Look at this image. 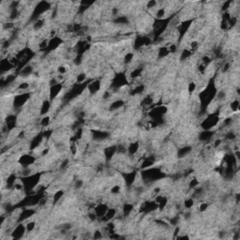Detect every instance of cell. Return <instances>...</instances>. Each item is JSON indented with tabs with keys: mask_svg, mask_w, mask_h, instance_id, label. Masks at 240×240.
Returning <instances> with one entry per match:
<instances>
[{
	"mask_svg": "<svg viewBox=\"0 0 240 240\" xmlns=\"http://www.w3.org/2000/svg\"><path fill=\"white\" fill-rule=\"evenodd\" d=\"M36 161V159L35 157L31 156V155H28V154H26V155H23L22 157H20L19 162L20 165L23 166V168H26V167H30L31 165H33Z\"/></svg>",
	"mask_w": 240,
	"mask_h": 240,
	"instance_id": "9c48e42d",
	"label": "cell"
},
{
	"mask_svg": "<svg viewBox=\"0 0 240 240\" xmlns=\"http://www.w3.org/2000/svg\"><path fill=\"white\" fill-rule=\"evenodd\" d=\"M127 84H128V80L126 78V75L124 74V73H118V74H116L113 78L112 87L115 89H117V88L124 87V85H126Z\"/></svg>",
	"mask_w": 240,
	"mask_h": 240,
	"instance_id": "8992f818",
	"label": "cell"
},
{
	"mask_svg": "<svg viewBox=\"0 0 240 240\" xmlns=\"http://www.w3.org/2000/svg\"><path fill=\"white\" fill-rule=\"evenodd\" d=\"M139 147H140V145L138 142H132V143H130V145H128L127 147V152L130 154V155H135L138 150H139Z\"/></svg>",
	"mask_w": 240,
	"mask_h": 240,
	"instance_id": "603a6c76",
	"label": "cell"
},
{
	"mask_svg": "<svg viewBox=\"0 0 240 240\" xmlns=\"http://www.w3.org/2000/svg\"><path fill=\"white\" fill-rule=\"evenodd\" d=\"M91 134H92V138L96 141H101V140H104L109 137V133L106 131H98V130H91L90 131Z\"/></svg>",
	"mask_w": 240,
	"mask_h": 240,
	"instance_id": "5bb4252c",
	"label": "cell"
},
{
	"mask_svg": "<svg viewBox=\"0 0 240 240\" xmlns=\"http://www.w3.org/2000/svg\"><path fill=\"white\" fill-rule=\"evenodd\" d=\"M220 144H221V140L220 139H217V140H215L213 145H214L215 148H216V147H218L219 145H220Z\"/></svg>",
	"mask_w": 240,
	"mask_h": 240,
	"instance_id": "680465c9",
	"label": "cell"
},
{
	"mask_svg": "<svg viewBox=\"0 0 240 240\" xmlns=\"http://www.w3.org/2000/svg\"><path fill=\"white\" fill-rule=\"evenodd\" d=\"M116 152H117V146L116 145H110L106 147V148L104 149V156H105L106 161H111Z\"/></svg>",
	"mask_w": 240,
	"mask_h": 240,
	"instance_id": "2e32d148",
	"label": "cell"
},
{
	"mask_svg": "<svg viewBox=\"0 0 240 240\" xmlns=\"http://www.w3.org/2000/svg\"><path fill=\"white\" fill-rule=\"evenodd\" d=\"M199 185V181L197 178H192V180H189V189H195L196 187H198Z\"/></svg>",
	"mask_w": 240,
	"mask_h": 240,
	"instance_id": "b9f144b4",
	"label": "cell"
},
{
	"mask_svg": "<svg viewBox=\"0 0 240 240\" xmlns=\"http://www.w3.org/2000/svg\"><path fill=\"white\" fill-rule=\"evenodd\" d=\"M29 98H30V93H28V92H23L22 94L17 95L14 98V101H13L14 107L15 108L23 107L24 104H26V102L28 101Z\"/></svg>",
	"mask_w": 240,
	"mask_h": 240,
	"instance_id": "52a82bcc",
	"label": "cell"
},
{
	"mask_svg": "<svg viewBox=\"0 0 240 240\" xmlns=\"http://www.w3.org/2000/svg\"><path fill=\"white\" fill-rule=\"evenodd\" d=\"M207 207H208V204H206V203H202V204L200 205V206H199V210L201 212H204V211L206 210Z\"/></svg>",
	"mask_w": 240,
	"mask_h": 240,
	"instance_id": "f5cc1de1",
	"label": "cell"
},
{
	"mask_svg": "<svg viewBox=\"0 0 240 240\" xmlns=\"http://www.w3.org/2000/svg\"><path fill=\"white\" fill-rule=\"evenodd\" d=\"M123 106H124V101H123L122 100H116L110 105L109 110L110 111H115V110L120 109Z\"/></svg>",
	"mask_w": 240,
	"mask_h": 240,
	"instance_id": "83f0119b",
	"label": "cell"
},
{
	"mask_svg": "<svg viewBox=\"0 0 240 240\" xmlns=\"http://www.w3.org/2000/svg\"><path fill=\"white\" fill-rule=\"evenodd\" d=\"M17 179V177H16V175L15 174H11L8 176L7 178V187L9 188H13L14 187V184L16 183V180Z\"/></svg>",
	"mask_w": 240,
	"mask_h": 240,
	"instance_id": "f546056e",
	"label": "cell"
},
{
	"mask_svg": "<svg viewBox=\"0 0 240 240\" xmlns=\"http://www.w3.org/2000/svg\"><path fill=\"white\" fill-rule=\"evenodd\" d=\"M231 110L233 111V112H237V111L239 110V101L237 100L236 101H233V102H231Z\"/></svg>",
	"mask_w": 240,
	"mask_h": 240,
	"instance_id": "60d3db41",
	"label": "cell"
},
{
	"mask_svg": "<svg viewBox=\"0 0 240 240\" xmlns=\"http://www.w3.org/2000/svg\"><path fill=\"white\" fill-rule=\"evenodd\" d=\"M85 80H87V74H85L84 72H81L79 73L76 77V82L77 84H83L85 82Z\"/></svg>",
	"mask_w": 240,
	"mask_h": 240,
	"instance_id": "8d00e7d4",
	"label": "cell"
},
{
	"mask_svg": "<svg viewBox=\"0 0 240 240\" xmlns=\"http://www.w3.org/2000/svg\"><path fill=\"white\" fill-rule=\"evenodd\" d=\"M133 57H134V54H133L132 53H128V54L125 55V57H124V63H125V64L131 63V61L133 60Z\"/></svg>",
	"mask_w": 240,
	"mask_h": 240,
	"instance_id": "7bdbcfd3",
	"label": "cell"
},
{
	"mask_svg": "<svg viewBox=\"0 0 240 240\" xmlns=\"http://www.w3.org/2000/svg\"><path fill=\"white\" fill-rule=\"evenodd\" d=\"M144 89H145V85H143V84L137 85L136 87H134V88L131 90V95H132V96L139 95V94H141V93H142V92L144 91Z\"/></svg>",
	"mask_w": 240,
	"mask_h": 240,
	"instance_id": "d6a6232c",
	"label": "cell"
},
{
	"mask_svg": "<svg viewBox=\"0 0 240 240\" xmlns=\"http://www.w3.org/2000/svg\"><path fill=\"white\" fill-rule=\"evenodd\" d=\"M195 89H196V84L194 82H190L188 84V91L189 93H192V92L195 91Z\"/></svg>",
	"mask_w": 240,
	"mask_h": 240,
	"instance_id": "7dc6e473",
	"label": "cell"
},
{
	"mask_svg": "<svg viewBox=\"0 0 240 240\" xmlns=\"http://www.w3.org/2000/svg\"><path fill=\"white\" fill-rule=\"evenodd\" d=\"M102 237V235H101V232L100 230H97L95 231L94 233V236H93V238L94 239H98V238H101Z\"/></svg>",
	"mask_w": 240,
	"mask_h": 240,
	"instance_id": "db71d44e",
	"label": "cell"
},
{
	"mask_svg": "<svg viewBox=\"0 0 240 240\" xmlns=\"http://www.w3.org/2000/svg\"><path fill=\"white\" fill-rule=\"evenodd\" d=\"M109 96H110V93H109L108 91H105V92H104L103 96H102V98H104V100H106V98H109Z\"/></svg>",
	"mask_w": 240,
	"mask_h": 240,
	"instance_id": "94428289",
	"label": "cell"
},
{
	"mask_svg": "<svg viewBox=\"0 0 240 240\" xmlns=\"http://www.w3.org/2000/svg\"><path fill=\"white\" fill-rule=\"evenodd\" d=\"M165 16V9L164 8H159L158 9V10L156 11V17L158 20H161L163 19Z\"/></svg>",
	"mask_w": 240,
	"mask_h": 240,
	"instance_id": "74e56055",
	"label": "cell"
},
{
	"mask_svg": "<svg viewBox=\"0 0 240 240\" xmlns=\"http://www.w3.org/2000/svg\"><path fill=\"white\" fill-rule=\"evenodd\" d=\"M143 71V69H135L134 70H132V72L131 73V78H137L141 75V73Z\"/></svg>",
	"mask_w": 240,
	"mask_h": 240,
	"instance_id": "bcb514c9",
	"label": "cell"
},
{
	"mask_svg": "<svg viewBox=\"0 0 240 240\" xmlns=\"http://www.w3.org/2000/svg\"><path fill=\"white\" fill-rule=\"evenodd\" d=\"M190 217H192V212H190V211H189V212L187 211L185 214H184V218H185L186 219H189Z\"/></svg>",
	"mask_w": 240,
	"mask_h": 240,
	"instance_id": "91938a15",
	"label": "cell"
},
{
	"mask_svg": "<svg viewBox=\"0 0 240 240\" xmlns=\"http://www.w3.org/2000/svg\"><path fill=\"white\" fill-rule=\"evenodd\" d=\"M194 206V200L192 198H189L184 202V207L186 209H190Z\"/></svg>",
	"mask_w": 240,
	"mask_h": 240,
	"instance_id": "f35d334b",
	"label": "cell"
},
{
	"mask_svg": "<svg viewBox=\"0 0 240 240\" xmlns=\"http://www.w3.org/2000/svg\"><path fill=\"white\" fill-rule=\"evenodd\" d=\"M229 68H230V64L229 63H227L226 65H224V68H223V71H227L229 70Z\"/></svg>",
	"mask_w": 240,
	"mask_h": 240,
	"instance_id": "6125c7cd",
	"label": "cell"
},
{
	"mask_svg": "<svg viewBox=\"0 0 240 240\" xmlns=\"http://www.w3.org/2000/svg\"><path fill=\"white\" fill-rule=\"evenodd\" d=\"M152 102H153V98L151 97H146L143 100L142 105L143 106H149L150 104H152Z\"/></svg>",
	"mask_w": 240,
	"mask_h": 240,
	"instance_id": "f6af8a7d",
	"label": "cell"
},
{
	"mask_svg": "<svg viewBox=\"0 0 240 240\" xmlns=\"http://www.w3.org/2000/svg\"><path fill=\"white\" fill-rule=\"evenodd\" d=\"M63 89V84L61 83H57L55 84L51 85L50 90H49V98H50V101H54L55 98H57L59 93Z\"/></svg>",
	"mask_w": 240,
	"mask_h": 240,
	"instance_id": "8fae6325",
	"label": "cell"
},
{
	"mask_svg": "<svg viewBox=\"0 0 240 240\" xmlns=\"http://www.w3.org/2000/svg\"><path fill=\"white\" fill-rule=\"evenodd\" d=\"M69 162H70V161H69V159H66L65 161L60 164V169H61V170H63V169L67 168V167H68V165H69Z\"/></svg>",
	"mask_w": 240,
	"mask_h": 240,
	"instance_id": "11a10c76",
	"label": "cell"
},
{
	"mask_svg": "<svg viewBox=\"0 0 240 240\" xmlns=\"http://www.w3.org/2000/svg\"><path fill=\"white\" fill-rule=\"evenodd\" d=\"M158 4V2L156 1H150L147 3L146 5V8H148V9H153V8H156V5Z\"/></svg>",
	"mask_w": 240,
	"mask_h": 240,
	"instance_id": "9f6ffc18",
	"label": "cell"
},
{
	"mask_svg": "<svg viewBox=\"0 0 240 240\" xmlns=\"http://www.w3.org/2000/svg\"><path fill=\"white\" fill-rule=\"evenodd\" d=\"M101 83L100 80H95V81H93L92 83H89L87 84V89L89 90V93L92 94V95H94L96 94L97 92L101 89Z\"/></svg>",
	"mask_w": 240,
	"mask_h": 240,
	"instance_id": "e0dca14e",
	"label": "cell"
},
{
	"mask_svg": "<svg viewBox=\"0 0 240 240\" xmlns=\"http://www.w3.org/2000/svg\"><path fill=\"white\" fill-rule=\"evenodd\" d=\"M192 146H184V147H181V148L177 151V157L178 158H184L186 157L188 154H189L192 152Z\"/></svg>",
	"mask_w": 240,
	"mask_h": 240,
	"instance_id": "cb8c5ba5",
	"label": "cell"
},
{
	"mask_svg": "<svg viewBox=\"0 0 240 240\" xmlns=\"http://www.w3.org/2000/svg\"><path fill=\"white\" fill-rule=\"evenodd\" d=\"M179 221V217H174L173 219H171V224L172 225H176Z\"/></svg>",
	"mask_w": 240,
	"mask_h": 240,
	"instance_id": "6f0895ef",
	"label": "cell"
},
{
	"mask_svg": "<svg viewBox=\"0 0 240 240\" xmlns=\"http://www.w3.org/2000/svg\"><path fill=\"white\" fill-rule=\"evenodd\" d=\"M50 122H51L50 116L45 115V116H43V117H42L41 120H40V126H41V127H43V128H46V127L49 126V124H50Z\"/></svg>",
	"mask_w": 240,
	"mask_h": 240,
	"instance_id": "e575fe53",
	"label": "cell"
},
{
	"mask_svg": "<svg viewBox=\"0 0 240 240\" xmlns=\"http://www.w3.org/2000/svg\"><path fill=\"white\" fill-rule=\"evenodd\" d=\"M51 8V6H50V3H48V2H45V1H42V2H40L38 3V5L36 6V7L34 8V10L32 12V16L30 19L33 20L34 22L36 20H38L40 18V16L44 13V12H46L47 10H49Z\"/></svg>",
	"mask_w": 240,
	"mask_h": 240,
	"instance_id": "277c9868",
	"label": "cell"
},
{
	"mask_svg": "<svg viewBox=\"0 0 240 240\" xmlns=\"http://www.w3.org/2000/svg\"><path fill=\"white\" fill-rule=\"evenodd\" d=\"M170 54L169 52V48L168 47H166V46H161V48L159 49V52H158V57L159 59H161V58H164L166 57L167 55Z\"/></svg>",
	"mask_w": 240,
	"mask_h": 240,
	"instance_id": "4316f807",
	"label": "cell"
},
{
	"mask_svg": "<svg viewBox=\"0 0 240 240\" xmlns=\"http://www.w3.org/2000/svg\"><path fill=\"white\" fill-rule=\"evenodd\" d=\"M50 108H51V102H50V101L45 100L43 102H42V104H41V107H40V114H41V115L46 114L49 112V110H50Z\"/></svg>",
	"mask_w": 240,
	"mask_h": 240,
	"instance_id": "d4e9b609",
	"label": "cell"
},
{
	"mask_svg": "<svg viewBox=\"0 0 240 240\" xmlns=\"http://www.w3.org/2000/svg\"><path fill=\"white\" fill-rule=\"evenodd\" d=\"M120 189H121V188H120V186H118V185H115V186H114L112 189H111V192H112L113 194H118L119 192H120Z\"/></svg>",
	"mask_w": 240,
	"mask_h": 240,
	"instance_id": "c3c4849f",
	"label": "cell"
},
{
	"mask_svg": "<svg viewBox=\"0 0 240 240\" xmlns=\"http://www.w3.org/2000/svg\"><path fill=\"white\" fill-rule=\"evenodd\" d=\"M28 87H29L28 83H22L21 84L18 85V89L19 90H27Z\"/></svg>",
	"mask_w": 240,
	"mask_h": 240,
	"instance_id": "681fc988",
	"label": "cell"
},
{
	"mask_svg": "<svg viewBox=\"0 0 240 240\" xmlns=\"http://www.w3.org/2000/svg\"><path fill=\"white\" fill-rule=\"evenodd\" d=\"M158 209V205L155 201H149V202H145L143 205L140 207V212L143 213H150Z\"/></svg>",
	"mask_w": 240,
	"mask_h": 240,
	"instance_id": "30bf717a",
	"label": "cell"
},
{
	"mask_svg": "<svg viewBox=\"0 0 240 240\" xmlns=\"http://www.w3.org/2000/svg\"><path fill=\"white\" fill-rule=\"evenodd\" d=\"M142 176L144 178V181L145 183L147 182H154L156 180L161 179V177L165 176V174L162 173V172L158 169V168H147V169H144V171L142 172Z\"/></svg>",
	"mask_w": 240,
	"mask_h": 240,
	"instance_id": "7a4b0ae2",
	"label": "cell"
},
{
	"mask_svg": "<svg viewBox=\"0 0 240 240\" xmlns=\"http://www.w3.org/2000/svg\"><path fill=\"white\" fill-rule=\"evenodd\" d=\"M35 211L33 210V209H23V210H22V212L19 214V216H18V221H20V222H22V221L23 220H26L27 219H29L30 217H32L33 215H34Z\"/></svg>",
	"mask_w": 240,
	"mask_h": 240,
	"instance_id": "ac0fdd59",
	"label": "cell"
},
{
	"mask_svg": "<svg viewBox=\"0 0 240 240\" xmlns=\"http://www.w3.org/2000/svg\"><path fill=\"white\" fill-rule=\"evenodd\" d=\"M57 71H58L59 74L64 75L65 73L67 72V68L64 67V66H59V67H58V69H57Z\"/></svg>",
	"mask_w": 240,
	"mask_h": 240,
	"instance_id": "816d5d0a",
	"label": "cell"
},
{
	"mask_svg": "<svg viewBox=\"0 0 240 240\" xmlns=\"http://www.w3.org/2000/svg\"><path fill=\"white\" fill-rule=\"evenodd\" d=\"M40 178V174H32L28 176L23 177L22 182L23 184V190L27 192H30L31 190L35 189L37 185L39 184Z\"/></svg>",
	"mask_w": 240,
	"mask_h": 240,
	"instance_id": "3957f363",
	"label": "cell"
},
{
	"mask_svg": "<svg viewBox=\"0 0 240 240\" xmlns=\"http://www.w3.org/2000/svg\"><path fill=\"white\" fill-rule=\"evenodd\" d=\"M133 210V205L132 204H130V203H127V204L124 205L123 206V216L124 217H128V215H130Z\"/></svg>",
	"mask_w": 240,
	"mask_h": 240,
	"instance_id": "f1b7e54d",
	"label": "cell"
},
{
	"mask_svg": "<svg viewBox=\"0 0 240 240\" xmlns=\"http://www.w3.org/2000/svg\"><path fill=\"white\" fill-rule=\"evenodd\" d=\"M217 92L218 91H217L216 87H215L214 82H211L210 84H208V85L205 88V90H203L199 94L200 102L202 104L203 109H206L208 105H210V103L214 100V98H216Z\"/></svg>",
	"mask_w": 240,
	"mask_h": 240,
	"instance_id": "6da1fadb",
	"label": "cell"
},
{
	"mask_svg": "<svg viewBox=\"0 0 240 240\" xmlns=\"http://www.w3.org/2000/svg\"><path fill=\"white\" fill-rule=\"evenodd\" d=\"M26 232V228L23 223H20L19 225H17L15 228L13 229V231L11 232V237L13 239H21L24 233Z\"/></svg>",
	"mask_w": 240,
	"mask_h": 240,
	"instance_id": "7c38bea8",
	"label": "cell"
},
{
	"mask_svg": "<svg viewBox=\"0 0 240 240\" xmlns=\"http://www.w3.org/2000/svg\"><path fill=\"white\" fill-rule=\"evenodd\" d=\"M43 139H44L43 133H40L38 135H36V136L33 138V140L31 141V143H30V149L35 150V149L38 148V147L41 145L42 140Z\"/></svg>",
	"mask_w": 240,
	"mask_h": 240,
	"instance_id": "9a60e30c",
	"label": "cell"
},
{
	"mask_svg": "<svg viewBox=\"0 0 240 240\" xmlns=\"http://www.w3.org/2000/svg\"><path fill=\"white\" fill-rule=\"evenodd\" d=\"M64 195V192L63 190H57V192H55L54 195H53V201H54V204H57L58 201H60V199L62 198Z\"/></svg>",
	"mask_w": 240,
	"mask_h": 240,
	"instance_id": "836d02e7",
	"label": "cell"
},
{
	"mask_svg": "<svg viewBox=\"0 0 240 240\" xmlns=\"http://www.w3.org/2000/svg\"><path fill=\"white\" fill-rule=\"evenodd\" d=\"M115 215H116V210L114 208H108V210L104 216L107 218L108 220H111L115 217Z\"/></svg>",
	"mask_w": 240,
	"mask_h": 240,
	"instance_id": "1f68e13d",
	"label": "cell"
},
{
	"mask_svg": "<svg viewBox=\"0 0 240 240\" xmlns=\"http://www.w3.org/2000/svg\"><path fill=\"white\" fill-rule=\"evenodd\" d=\"M16 116L13 115V114H10L7 116V118H6V128H8V130H12L13 128H15L16 126Z\"/></svg>",
	"mask_w": 240,
	"mask_h": 240,
	"instance_id": "44dd1931",
	"label": "cell"
},
{
	"mask_svg": "<svg viewBox=\"0 0 240 240\" xmlns=\"http://www.w3.org/2000/svg\"><path fill=\"white\" fill-rule=\"evenodd\" d=\"M192 51L190 50H188V49H185V50H183L182 53H181V55H180V59L183 61V60H186L188 59L190 55H192Z\"/></svg>",
	"mask_w": 240,
	"mask_h": 240,
	"instance_id": "d590c367",
	"label": "cell"
},
{
	"mask_svg": "<svg viewBox=\"0 0 240 240\" xmlns=\"http://www.w3.org/2000/svg\"><path fill=\"white\" fill-rule=\"evenodd\" d=\"M136 175H137L136 171L128 172V173H124L122 175L123 179H124L126 185L128 187H131L133 185L134 182H135V179H136Z\"/></svg>",
	"mask_w": 240,
	"mask_h": 240,
	"instance_id": "4fadbf2b",
	"label": "cell"
},
{
	"mask_svg": "<svg viewBox=\"0 0 240 240\" xmlns=\"http://www.w3.org/2000/svg\"><path fill=\"white\" fill-rule=\"evenodd\" d=\"M35 227H36V222H35V221H30V222H28V223L26 225V232H27V233L32 232V231L35 229Z\"/></svg>",
	"mask_w": 240,
	"mask_h": 240,
	"instance_id": "ee69618b",
	"label": "cell"
},
{
	"mask_svg": "<svg viewBox=\"0 0 240 240\" xmlns=\"http://www.w3.org/2000/svg\"><path fill=\"white\" fill-rule=\"evenodd\" d=\"M62 39L61 38H58V37L55 36L54 38H52V39H49V42H48V47L46 49V52L47 53H50L52 51H54L57 50V49L62 44Z\"/></svg>",
	"mask_w": 240,
	"mask_h": 240,
	"instance_id": "ba28073f",
	"label": "cell"
},
{
	"mask_svg": "<svg viewBox=\"0 0 240 240\" xmlns=\"http://www.w3.org/2000/svg\"><path fill=\"white\" fill-rule=\"evenodd\" d=\"M108 206L105 205V204H100L98 205L95 208H94V211L97 215V218H101L103 217L104 215L106 214L107 210H108Z\"/></svg>",
	"mask_w": 240,
	"mask_h": 240,
	"instance_id": "d6986e66",
	"label": "cell"
},
{
	"mask_svg": "<svg viewBox=\"0 0 240 240\" xmlns=\"http://www.w3.org/2000/svg\"><path fill=\"white\" fill-rule=\"evenodd\" d=\"M214 135L213 131H203V132L200 133L199 135V141L201 142H207L210 140Z\"/></svg>",
	"mask_w": 240,
	"mask_h": 240,
	"instance_id": "7402d4cb",
	"label": "cell"
},
{
	"mask_svg": "<svg viewBox=\"0 0 240 240\" xmlns=\"http://www.w3.org/2000/svg\"><path fill=\"white\" fill-rule=\"evenodd\" d=\"M219 114H216V113L210 114L202 123L203 130L204 131H211V128H213L214 127L217 126V124L219 123Z\"/></svg>",
	"mask_w": 240,
	"mask_h": 240,
	"instance_id": "5b68a950",
	"label": "cell"
},
{
	"mask_svg": "<svg viewBox=\"0 0 240 240\" xmlns=\"http://www.w3.org/2000/svg\"><path fill=\"white\" fill-rule=\"evenodd\" d=\"M115 23H128V19L127 16H118L116 19L114 20Z\"/></svg>",
	"mask_w": 240,
	"mask_h": 240,
	"instance_id": "ab89813d",
	"label": "cell"
},
{
	"mask_svg": "<svg viewBox=\"0 0 240 240\" xmlns=\"http://www.w3.org/2000/svg\"><path fill=\"white\" fill-rule=\"evenodd\" d=\"M44 23H45V20L42 19V18H40V19L36 20L33 23V28L34 30H40L44 26Z\"/></svg>",
	"mask_w": 240,
	"mask_h": 240,
	"instance_id": "4dcf8cb0",
	"label": "cell"
},
{
	"mask_svg": "<svg viewBox=\"0 0 240 240\" xmlns=\"http://www.w3.org/2000/svg\"><path fill=\"white\" fill-rule=\"evenodd\" d=\"M83 185H84V182L83 180H75V183H74V188L79 189L83 188Z\"/></svg>",
	"mask_w": 240,
	"mask_h": 240,
	"instance_id": "f907efd6",
	"label": "cell"
},
{
	"mask_svg": "<svg viewBox=\"0 0 240 240\" xmlns=\"http://www.w3.org/2000/svg\"><path fill=\"white\" fill-rule=\"evenodd\" d=\"M13 67H14V65L10 62V60L9 58L2 59L1 62H0V70H1V72L2 73L10 70Z\"/></svg>",
	"mask_w": 240,
	"mask_h": 240,
	"instance_id": "ffe728a7",
	"label": "cell"
},
{
	"mask_svg": "<svg viewBox=\"0 0 240 240\" xmlns=\"http://www.w3.org/2000/svg\"><path fill=\"white\" fill-rule=\"evenodd\" d=\"M33 72V68L32 66H30V65H26V66H24L23 69L20 70V75L21 76H23V77H26L28 75H30L31 73Z\"/></svg>",
	"mask_w": 240,
	"mask_h": 240,
	"instance_id": "484cf974",
	"label": "cell"
}]
</instances>
